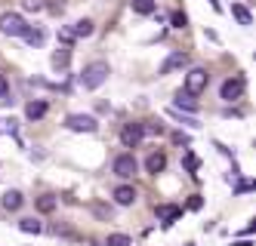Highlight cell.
<instances>
[{"label": "cell", "instance_id": "6da1fadb", "mask_svg": "<svg viewBox=\"0 0 256 246\" xmlns=\"http://www.w3.org/2000/svg\"><path fill=\"white\" fill-rule=\"evenodd\" d=\"M108 65L105 62H93V65H86L84 74H80V80H84V89H99L105 80H108Z\"/></svg>", "mask_w": 256, "mask_h": 246}, {"label": "cell", "instance_id": "7a4b0ae2", "mask_svg": "<svg viewBox=\"0 0 256 246\" xmlns=\"http://www.w3.org/2000/svg\"><path fill=\"white\" fill-rule=\"evenodd\" d=\"M25 18L19 12H0V34H6V37H22L25 31Z\"/></svg>", "mask_w": 256, "mask_h": 246}, {"label": "cell", "instance_id": "3957f363", "mask_svg": "<svg viewBox=\"0 0 256 246\" xmlns=\"http://www.w3.org/2000/svg\"><path fill=\"white\" fill-rule=\"evenodd\" d=\"M207 83H210V74H207L204 68H192V71L186 74V92H192V96L204 92V89H207Z\"/></svg>", "mask_w": 256, "mask_h": 246}, {"label": "cell", "instance_id": "277c9868", "mask_svg": "<svg viewBox=\"0 0 256 246\" xmlns=\"http://www.w3.org/2000/svg\"><path fill=\"white\" fill-rule=\"evenodd\" d=\"M65 126L74 129V132H96L99 129L96 117H90V114H68L65 117Z\"/></svg>", "mask_w": 256, "mask_h": 246}, {"label": "cell", "instance_id": "5b68a950", "mask_svg": "<svg viewBox=\"0 0 256 246\" xmlns=\"http://www.w3.org/2000/svg\"><path fill=\"white\" fill-rule=\"evenodd\" d=\"M114 176L133 179V176H136V157H133V154H120V157L114 160Z\"/></svg>", "mask_w": 256, "mask_h": 246}, {"label": "cell", "instance_id": "8992f818", "mask_svg": "<svg viewBox=\"0 0 256 246\" xmlns=\"http://www.w3.org/2000/svg\"><path fill=\"white\" fill-rule=\"evenodd\" d=\"M142 136H145V132H142L139 123H126V126L120 129V142H124V148H136V145L142 142Z\"/></svg>", "mask_w": 256, "mask_h": 246}, {"label": "cell", "instance_id": "52a82bcc", "mask_svg": "<svg viewBox=\"0 0 256 246\" xmlns=\"http://www.w3.org/2000/svg\"><path fill=\"white\" fill-rule=\"evenodd\" d=\"M241 92H244V77H232V80L222 83V99H226V102L241 99Z\"/></svg>", "mask_w": 256, "mask_h": 246}, {"label": "cell", "instance_id": "ba28073f", "mask_svg": "<svg viewBox=\"0 0 256 246\" xmlns=\"http://www.w3.org/2000/svg\"><path fill=\"white\" fill-rule=\"evenodd\" d=\"M114 203H118V206H133V203H136V188H133V185L114 188Z\"/></svg>", "mask_w": 256, "mask_h": 246}, {"label": "cell", "instance_id": "9c48e42d", "mask_svg": "<svg viewBox=\"0 0 256 246\" xmlns=\"http://www.w3.org/2000/svg\"><path fill=\"white\" fill-rule=\"evenodd\" d=\"M186 65H188V55H186V52H173L170 59L160 65V74H173L176 68H186Z\"/></svg>", "mask_w": 256, "mask_h": 246}, {"label": "cell", "instance_id": "30bf717a", "mask_svg": "<svg viewBox=\"0 0 256 246\" xmlns=\"http://www.w3.org/2000/svg\"><path fill=\"white\" fill-rule=\"evenodd\" d=\"M164 166H167V154H164V151H154V154H148V160H145V169H148L152 176L164 173Z\"/></svg>", "mask_w": 256, "mask_h": 246}, {"label": "cell", "instance_id": "8fae6325", "mask_svg": "<svg viewBox=\"0 0 256 246\" xmlns=\"http://www.w3.org/2000/svg\"><path fill=\"white\" fill-rule=\"evenodd\" d=\"M154 213L164 219V228H170V225L182 216V210H179V206H154Z\"/></svg>", "mask_w": 256, "mask_h": 246}, {"label": "cell", "instance_id": "7c38bea8", "mask_svg": "<svg viewBox=\"0 0 256 246\" xmlns=\"http://www.w3.org/2000/svg\"><path fill=\"white\" fill-rule=\"evenodd\" d=\"M176 108H186V111H192V114H198V102H194V96L192 92H176Z\"/></svg>", "mask_w": 256, "mask_h": 246}, {"label": "cell", "instance_id": "4fadbf2b", "mask_svg": "<svg viewBox=\"0 0 256 246\" xmlns=\"http://www.w3.org/2000/svg\"><path fill=\"white\" fill-rule=\"evenodd\" d=\"M44 114H46V102H28V108H25L28 120H40Z\"/></svg>", "mask_w": 256, "mask_h": 246}, {"label": "cell", "instance_id": "5bb4252c", "mask_svg": "<svg viewBox=\"0 0 256 246\" xmlns=\"http://www.w3.org/2000/svg\"><path fill=\"white\" fill-rule=\"evenodd\" d=\"M232 15H234L241 25H253V15H250V9H247L244 3H234V6H232Z\"/></svg>", "mask_w": 256, "mask_h": 246}, {"label": "cell", "instance_id": "9a60e30c", "mask_svg": "<svg viewBox=\"0 0 256 246\" xmlns=\"http://www.w3.org/2000/svg\"><path fill=\"white\" fill-rule=\"evenodd\" d=\"M19 206H22V194H19V191H6V194H4V210H12V213H16Z\"/></svg>", "mask_w": 256, "mask_h": 246}, {"label": "cell", "instance_id": "2e32d148", "mask_svg": "<svg viewBox=\"0 0 256 246\" xmlns=\"http://www.w3.org/2000/svg\"><path fill=\"white\" fill-rule=\"evenodd\" d=\"M19 231H25V234H40L44 225H40L38 219H22V222H19Z\"/></svg>", "mask_w": 256, "mask_h": 246}, {"label": "cell", "instance_id": "e0dca14e", "mask_svg": "<svg viewBox=\"0 0 256 246\" xmlns=\"http://www.w3.org/2000/svg\"><path fill=\"white\" fill-rule=\"evenodd\" d=\"M22 37H25L31 46H40V43H44V31H40V28H25Z\"/></svg>", "mask_w": 256, "mask_h": 246}, {"label": "cell", "instance_id": "ac0fdd59", "mask_svg": "<svg viewBox=\"0 0 256 246\" xmlns=\"http://www.w3.org/2000/svg\"><path fill=\"white\" fill-rule=\"evenodd\" d=\"M71 62V52H68V46H62V49H56L52 52V68H65Z\"/></svg>", "mask_w": 256, "mask_h": 246}, {"label": "cell", "instance_id": "d6986e66", "mask_svg": "<svg viewBox=\"0 0 256 246\" xmlns=\"http://www.w3.org/2000/svg\"><path fill=\"white\" fill-rule=\"evenodd\" d=\"M71 31H74L78 37H90V34H93V22H90V18H80V22H74Z\"/></svg>", "mask_w": 256, "mask_h": 246}, {"label": "cell", "instance_id": "ffe728a7", "mask_svg": "<svg viewBox=\"0 0 256 246\" xmlns=\"http://www.w3.org/2000/svg\"><path fill=\"white\" fill-rule=\"evenodd\" d=\"M133 9L139 15H152L154 12V0H133Z\"/></svg>", "mask_w": 256, "mask_h": 246}, {"label": "cell", "instance_id": "44dd1931", "mask_svg": "<svg viewBox=\"0 0 256 246\" xmlns=\"http://www.w3.org/2000/svg\"><path fill=\"white\" fill-rule=\"evenodd\" d=\"M38 210L40 213H52V210H56V197H50V194L38 197Z\"/></svg>", "mask_w": 256, "mask_h": 246}, {"label": "cell", "instance_id": "7402d4cb", "mask_svg": "<svg viewBox=\"0 0 256 246\" xmlns=\"http://www.w3.org/2000/svg\"><path fill=\"white\" fill-rule=\"evenodd\" d=\"M130 243H133V240L126 237V234H112V237L105 240V246H130Z\"/></svg>", "mask_w": 256, "mask_h": 246}, {"label": "cell", "instance_id": "603a6c76", "mask_svg": "<svg viewBox=\"0 0 256 246\" xmlns=\"http://www.w3.org/2000/svg\"><path fill=\"white\" fill-rule=\"evenodd\" d=\"M59 40H62L65 46H71V43H74V40H78V34H74V31H71V28H59Z\"/></svg>", "mask_w": 256, "mask_h": 246}, {"label": "cell", "instance_id": "cb8c5ba5", "mask_svg": "<svg viewBox=\"0 0 256 246\" xmlns=\"http://www.w3.org/2000/svg\"><path fill=\"white\" fill-rule=\"evenodd\" d=\"M170 22H173V28H186V12H173Z\"/></svg>", "mask_w": 256, "mask_h": 246}, {"label": "cell", "instance_id": "d4e9b609", "mask_svg": "<svg viewBox=\"0 0 256 246\" xmlns=\"http://www.w3.org/2000/svg\"><path fill=\"white\" fill-rule=\"evenodd\" d=\"M22 3H25V9H34V12L44 9V0H22Z\"/></svg>", "mask_w": 256, "mask_h": 246}, {"label": "cell", "instance_id": "484cf974", "mask_svg": "<svg viewBox=\"0 0 256 246\" xmlns=\"http://www.w3.org/2000/svg\"><path fill=\"white\" fill-rule=\"evenodd\" d=\"M186 169H188V173H194V169H198V157L194 154H186Z\"/></svg>", "mask_w": 256, "mask_h": 246}, {"label": "cell", "instance_id": "4316f807", "mask_svg": "<svg viewBox=\"0 0 256 246\" xmlns=\"http://www.w3.org/2000/svg\"><path fill=\"white\" fill-rule=\"evenodd\" d=\"M6 89H10V83H6L4 74H0V102H6Z\"/></svg>", "mask_w": 256, "mask_h": 246}, {"label": "cell", "instance_id": "83f0119b", "mask_svg": "<svg viewBox=\"0 0 256 246\" xmlns=\"http://www.w3.org/2000/svg\"><path fill=\"white\" fill-rule=\"evenodd\" d=\"M16 129V120L10 117V120H0V132H12Z\"/></svg>", "mask_w": 256, "mask_h": 246}, {"label": "cell", "instance_id": "f1b7e54d", "mask_svg": "<svg viewBox=\"0 0 256 246\" xmlns=\"http://www.w3.org/2000/svg\"><path fill=\"white\" fill-rule=\"evenodd\" d=\"M173 142H176V145H188V142H192V139H188V136H186V132H176V136H173Z\"/></svg>", "mask_w": 256, "mask_h": 246}, {"label": "cell", "instance_id": "f546056e", "mask_svg": "<svg viewBox=\"0 0 256 246\" xmlns=\"http://www.w3.org/2000/svg\"><path fill=\"white\" fill-rule=\"evenodd\" d=\"M188 210H200V197H192L188 200Z\"/></svg>", "mask_w": 256, "mask_h": 246}]
</instances>
